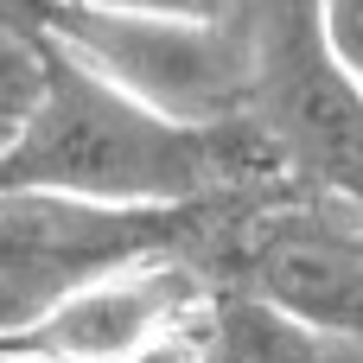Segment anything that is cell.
Here are the masks:
<instances>
[{"label": "cell", "mask_w": 363, "mask_h": 363, "mask_svg": "<svg viewBox=\"0 0 363 363\" xmlns=\"http://www.w3.org/2000/svg\"><path fill=\"white\" fill-rule=\"evenodd\" d=\"M255 179H281L255 128H179L51 38L0 134V191L38 185L115 204H191Z\"/></svg>", "instance_id": "6da1fadb"}, {"label": "cell", "mask_w": 363, "mask_h": 363, "mask_svg": "<svg viewBox=\"0 0 363 363\" xmlns=\"http://www.w3.org/2000/svg\"><path fill=\"white\" fill-rule=\"evenodd\" d=\"M249 51V128L281 179L363 211V83L313 0H230Z\"/></svg>", "instance_id": "7a4b0ae2"}, {"label": "cell", "mask_w": 363, "mask_h": 363, "mask_svg": "<svg viewBox=\"0 0 363 363\" xmlns=\"http://www.w3.org/2000/svg\"><path fill=\"white\" fill-rule=\"evenodd\" d=\"M38 26L51 45L102 70L115 89L147 102L153 115L204 134L249 128V51L236 13H140V6H89L45 0Z\"/></svg>", "instance_id": "3957f363"}, {"label": "cell", "mask_w": 363, "mask_h": 363, "mask_svg": "<svg viewBox=\"0 0 363 363\" xmlns=\"http://www.w3.org/2000/svg\"><path fill=\"white\" fill-rule=\"evenodd\" d=\"M217 198L191 204H115V198H77V191H38L13 185L0 191V345L38 325L64 294L153 262V255H191Z\"/></svg>", "instance_id": "277c9868"}, {"label": "cell", "mask_w": 363, "mask_h": 363, "mask_svg": "<svg viewBox=\"0 0 363 363\" xmlns=\"http://www.w3.org/2000/svg\"><path fill=\"white\" fill-rule=\"evenodd\" d=\"M204 268L191 255H153L134 268H115L77 294H64L38 325H26L19 351H38L51 363H128L140 345H153L166 325L191 319V306L204 300Z\"/></svg>", "instance_id": "5b68a950"}, {"label": "cell", "mask_w": 363, "mask_h": 363, "mask_svg": "<svg viewBox=\"0 0 363 363\" xmlns=\"http://www.w3.org/2000/svg\"><path fill=\"white\" fill-rule=\"evenodd\" d=\"M191 338L204 363H363L357 332H332L313 319H294L242 287H204V300L191 306Z\"/></svg>", "instance_id": "8992f818"}, {"label": "cell", "mask_w": 363, "mask_h": 363, "mask_svg": "<svg viewBox=\"0 0 363 363\" xmlns=\"http://www.w3.org/2000/svg\"><path fill=\"white\" fill-rule=\"evenodd\" d=\"M313 6H319V26H325L338 64L363 83V0H313Z\"/></svg>", "instance_id": "52a82bcc"}, {"label": "cell", "mask_w": 363, "mask_h": 363, "mask_svg": "<svg viewBox=\"0 0 363 363\" xmlns=\"http://www.w3.org/2000/svg\"><path fill=\"white\" fill-rule=\"evenodd\" d=\"M128 363H204V351H198V338H191V325L179 319V325H166L153 345H140Z\"/></svg>", "instance_id": "ba28073f"}, {"label": "cell", "mask_w": 363, "mask_h": 363, "mask_svg": "<svg viewBox=\"0 0 363 363\" xmlns=\"http://www.w3.org/2000/svg\"><path fill=\"white\" fill-rule=\"evenodd\" d=\"M89 6H140V13H230V0H89Z\"/></svg>", "instance_id": "9c48e42d"}, {"label": "cell", "mask_w": 363, "mask_h": 363, "mask_svg": "<svg viewBox=\"0 0 363 363\" xmlns=\"http://www.w3.org/2000/svg\"><path fill=\"white\" fill-rule=\"evenodd\" d=\"M0 363H51V357H38V351H19V345H0Z\"/></svg>", "instance_id": "30bf717a"}]
</instances>
